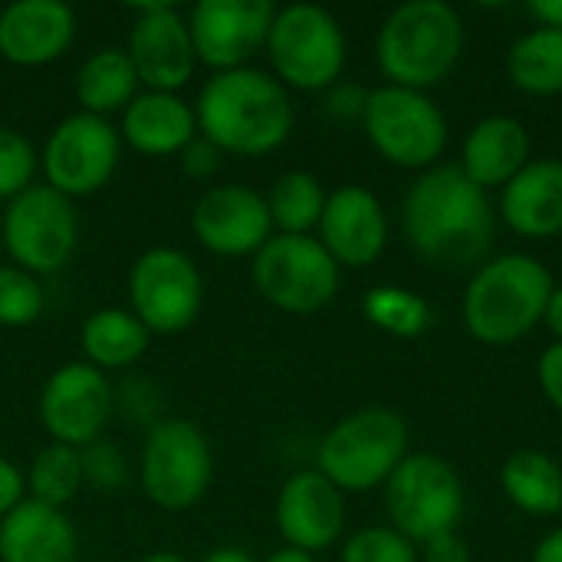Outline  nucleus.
<instances>
[{
    "label": "nucleus",
    "mask_w": 562,
    "mask_h": 562,
    "mask_svg": "<svg viewBox=\"0 0 562 562\" xmlns=\"http://www.w3.org/2000/svg\"><path fill=\"white\" fill-rule=\"evenodd\" d=\"M20 501H26V474H23L13 461L0 458V520H3Z\"/></svg>",
    "instance_id": "obj_41"
},
{
    "label": "nucleus",
    "mask_w": 562,
    "mask_h": 562,
    "mask_svg": "<svg viewBox=\"0 0 562 562\" xmlns=\"http://www.w3.org/2000/svg\"><path fill=\"white\" fill-rule=\"evenodd\" d=\"M46 296L43 286L33 273L3 263L0 267V326L7 329H23L33 326L43 316Z\"/></svg>",
    "instance_id": "obj_32"
},
{
    "label": "nucleus",
    "mask_w": 562,
    "mask_h": 562,
    "mask_svg": "<svg viewBox=\"0 0 562 562\" xmlns=\"http://www.w3.org/2000/svg\"><path fill=\"white\" fill-rule=\"evenodd\" d=\"M530 165V132L514 115H487L471 125L458 168L481 188H507Z\"/></svg>",
    "instance_id": "obj_23"
},
{
    "label": "nucleus",
    "mask_w": 562,
    "mask_h": 562,
    "mask_svg": "<svg viewBox=\"0 0 562 562\" xmlns=\"http://www.w3.org/2000/svg\"><path fill=\"white\" fill-rule=\"evenodd\" d=\"M464 53V20L448 0L398 3L379 26L375 59L389 86L428 92L445 82Z\"/></svg>",
    "instance_id": "obj_4"
},
{
    "label": "nucleus",
    "mask_w": 562,
    "mask_h": 562,
    "mask_svg": "<svg viewBox=\"0 0 562 562\" xmlns=\"http://www.w3.org/2000/svg\"><path fill=\"white\" fill-rule=\"evenodd\" d=\"M366 102H369V89H362V86L336 82L333 89H326V112L336 115V119H346V122L359 119L362 122Z\"/></svg>",
    "instance_id": "obj_37"
},
{
    "label": "nucleus",
    "mask_w": 562,
    "mask_h": 562,
    "mask_svg": "<svg viewBox=\"0 0 562 562\" xmlns=\"http://www.w3.org/2000/svg\"><path fill=\"white\" fill-rule=\"evenodd\" d=\"M198 135L221 155L263 158L277 151L296 122L290 89L267 69H227L214 72L194 102Z\"/></svg>",
    "instance_id": "obj_2"
},
{
    "label": "nucleus",
    "mask_w": 562,
    "mask_h": 562,
    "mask_svg": "<svg viewBox=\"0 0 562 562\" xmlns=\"http://www.w3.org/2000/svg\"><path fill=\"white\" fill-rule=\"evenodd\" d=\"M191 231L201 247L217 257H254L273 237V221L260 191L247 184H214L198 198Z\"/></svg>",
    "instance_id": "obj_17"
},
{
    "label": "nucleus",
    "mask_w": 562,
    "mask_h": 562,
    "mask_svg": "<svg viewBox=\"0 0 562 562\" xmlns=\"http://www.w3.org/2000/svg\"><path fill=\"white\" fill-rule=\"evenodd\" d=\"M76 553L79 533L66 510L26 497L0 520L3 562H76Z\"/></svg>",
    "instance_id": "obj_24"
},
{
    "label": "nucleus",
    "mask_w": 562,
    "mask_h": 562,
    "mask_svg": "<svg viewBox=\"0 0 562 562\" xmlns=\"http://www.w3.org/2000/svg\"><path fill=\"white\" fill-rule=\"evenodd\" d=\"M402 227L418 257L441 270L481 267L494 244L497 211L458 165L422 171L402 198Z\"/></svg>",
    "instance_id": "obj_1"
},
{
    "label": "nucleus",
    "mask_w": 562,
    "mask_h": 562,
    "mask_svg": "<svg viewBox=\"0 0 562 562\" xmlns=\"http://www.w3.org/2000/svg\"><path fill=\"white\" fill-rule=\"evenodd\" d=\"M418 562H471V550H468L464 537L454 530V533H441V537L422 543Z\"/></svg>",
    "instance_id": "obj_40"
},
{
    "label": "nucleus",
    "mask_w": 562,
    "mask_h": 562,
    "mask_svg": "<svg viewBox=\"0 0 562 562\" xmlns=\"http://www.w3.org/2000/svg\"><path fill=\"white\" fill-rule=\"evenodd\" d=\"M79 461H82V484L92 491L112 494L128 481V461L115 441L99 438V441L79 448Z\"/></svg>",
    "instance_id": "obj_35"
},
{
    "label": "nucleus",
    "mask_w": 562,
    "mask_h": 562,
    "mask_svg": "<svg viewBox=\"0 0 562 562\" xmlns=\"http://www.w3.org/2000/svg\"><path fill=\"white\" fill-rule=\"evenodd\" d=\"M504 497L527 517L562 514V464L537 448L514 451L501 468Z\"/></svg>",
    "instance_id": "obj_27"
},
{
    "label": "nucleus",
    "mask_w": 562,
    "mask_h": 562,
    "mask_svg": "<svg viewBox=\"0 0 562 562\" xmlns=\"http://www.w3.org/2000/svg\"><path fill=\"white\" fill-rule=\"evenodd\" d=\"M267 56L273 76L286 89L326 92L342 79L346 69V33L336 13L319 3H290L277 7Z\"/></svg>",
    "instance_id": "obj_6"
},
{
    "label": "nucleus",
    "mask_w": 562,
    "mask_h": 562,
    "mask_svg": "<svg viewBox=\"0 0 562 562\" xmlns=\"http://www.w3.org/2000/svg\"><path fill=\"white\" fill-rule=\"evenodd\" d=\"M214 477V454L207 435L188 418H161L148 428L138 481L145 497L168 514L191 510L204 501Z\"/></svg>",
    "instance_id": "obj_10"
},
{
    "label": "nucleus",
    "mask_w": 562,
    "mask_h": 562,
    "mask_svg": "<svg viewBox=\"0 0 562 562\" xmlns=\"http://www.w3.org/2000/svg\"><path fill=\"white\" fill-rule=\"evenodd\" d=\"M385 510L389 527H395L402 537H408L415 547L454 533L464 517V484L451 461L412 451L395 474L385 481Z\"/></svg>",
    "instance_id": "obj_9"
},
{
    "label": "nucleus",
    "mask_w": 562,
    "mask_h": 562,
    "mask_svg": "<svg viewBox=\"0 0 562 562\" xmlns=\"http://www.w3.org/2000/svg\"><path fill=\"white\" fill-rule=\"evenodd\" d=\"M412 454L408 422L392 408H359L339 418L316 448V471L342 494L385 487L395 468Z\"/></svg>",
    "instance_id": "obj_5"
},
{
    "label": "nucleus",
    "mask_w": 562,
    "mask_h": 562,
    "mask_svg": "<svg viewBox=\"0 0 562 562\" xmlns=\"http://www.w3.org/2000/svg\"><path fill=\"white\" fill-rule=\"evenodd\" d=\"M119 135L122 145L145 158H178L198 138V115L178 92L145 89L125 105Z\"/></svg>",
    "instance_id": "obj_21"
},
{
    "label": "nucleus",
    "mask_w": 562,
    "mask_h": 562,
    "mask_svg": "<svg viewBox=\"0 0 562 562\" xmlns=\"http://www.w3.org/2000/svg\"><path fill=\"white\" fill-rule=\"evenodd\" d=\"M142 562H188L184 557H178V553H171V550H158V553H148Z\"/></svg>",
    "instance_id": "obj_47"
},
{
    "label": "nucleus",
    "mask_w": 562,
    "mask_h": 562,
    "mask_svg": "<svg viewBox=\"0 0 562 562\" xmlns=\"http://www.w3.org/2000/svg\"><path fill=\"white\" fill-rule=\"evenodd\" d=\"M537 382H540L547 402L562 415V342H550V346L540 352Z\"/></svg>",
    "instance_id": "obj_39"
},
{
    "label": "nucleus",
    "mask_w": 562,
    "mask_h": 562,
    "mask_svg": "<svg viewBox=\"0 0 562 562\" xmlns=\"http://www.w3.org/2000/svg\"><path fill=\"white\" fill-rule=\"evenodd\" d=\"M125 53L138 72V82L151 92L184 89L198 66L188 16L171 3L138 7Z\"/></svg>",
    "instance_id": "obj_16"
},
{
    "label": "nucleus",
    "mask_w": 562,
    "mask_h": 562,
    "mask_svg": "<svg viewBox=\"0 0 562 562\" xmlns=\"http://www.w3.org/2000/svg\"><path fill=\"white\" fill-rule=\"evenodd\" d=\"M267 198V211L273 221V234H313L319 227L326 207V188L310 171H286L280 175Z\"/></svg>",
    "instance_id": "obj_29"
},
{
    "label": "nucleus",
    "mask_w": 562,
    "mask_h": 562,
    "mask_svg": "<svg viewBox=\"0 0 562 562\" xmlns=\"http://www.w3.org/2000/svg\"><path fill=\"white\" fill-rule=\"evenodd\" d=\"M273 520L283 537V547L316 557L329 550L346 530V494L329 484L316 468L296 471L283 481L277 494Z\"/></svg>",
    "instance_id": "obj_18"
},
{
    "label": "nucleus",
    "mask_w": 562,
    "mask_h": 562,
    "mask_svg": "<svg viewBox=\"0 0 562 562\" xmlns=\"http://www.w3.org/2000/svg\"><path fill=\"white\" fill-rule=\"evenodd\" d=\"M201 562H257L244 547H214Z\"/></svg>",
    "instance_id": "obj_45"
},
{
    "label": "nucleus",
    "mask_w": 562,
    "mask_h": 562,
    "mask_svg": "<svg viewBox=\"0 0 562 562\" xmlns=\"http://www.w3.org/2000/svg\"><path fill=\"white\" fill-rule=\"evenodd\" d=\"M553 286V273L533 254H497L468 280L464 326L484 346H514L543 323Z\"/></svg>",
    "instance_id": "obj_3"
},
{
    "label": "nucleus",
    "mask_w": 562,
    "mask_h": 562,
    "mask_svg": "<svg viewBox=\"0 0 562 562\" xmlns=\"http://www.w3.org/2000/svg\"><path fill=\"white\" fill-rule=\"evenodd\" d=\"M501 221L527 240H553L562 234V161L530 158V165L501 188Z\"/></svg>",
    "instance_id": "obj_22"
},
{
    "label": "nucleus",
    "mask_w": 562,
    "mask_h": 562,
    "mask_svg": "<svg viewBox=\"0 0 562 562\" xmlns=\"http://www.w3.org/2000/svg\"><path fill=\"white\" fill-rule=\"evenodd\" d=\"M142 92L138 72L122 46H102L82 59L76 69V99L79 112L109 119L112 112H125V105Z\"/></svg>",
    "instance_id": "obj_26"
},
{
    "label": "nucleus",
    "mask_w": 562,
    "mask_h": 562,
    "mask_svg": "<svg viewBox=\"0 0 562 562\" xmlns=\"http://www.w3.org/2000/svg\"><path fill=\"white\" fill-rule=\"evenodd\" d=\"M0 562H3V560H0Z\"/></svg>",
    "instance_id": "obj_48"
},
{
    "label": "nucleus",
    "mask_w": 562,
    "mask_h": 562,
    "mask_svg": "<svg viewBox=\"0 0 562 562\" xmlns=\"http://www.w3.org/2000/svg\"><path fill=\"white\" fill-rule=\"evenodd\" d=\"M369 145L395 168L428 171L448 148V119L428 92L379 86L369 89L362 112Z\"/></svg>",
    "instance_id": "obj_8"
},
{
    "label": "nucleus",
    "mask_w": 562,
    "mask_h": 562,
    "mask_svg": "<svg viewBox=\"0 0 562 562\" xmlns=\"http://www.w3.org/2000/svg\"><path fill=\"white\" fill-rule=\"evenodd\" d=\"M362 316L375 329L398 336V339H415L431 326L428 300L422 293H415L408 286H395V283L369 290L362 300Z\"/></svg>",
    "instance_id": "obj_31"
},
{
    "label": "nucleus",
    "mask_w": 562,
    "mask_h": 562,
    "mask_svg": "<svg viewBox=\"0 0 562 562\" xmlns=\"http://www.w3.org/2000/svg\"><path fill=\"white\" fill-rule=\"evenodd\" d=\"M530 562H562V527L550 530V533L533 547Z\"/></svg>",
    "instance_id": "obj_43"
},
{
    "label": "nucleus",
    "mask_w": 562,
    "mask_h": 562,
    "mask_svg": "<svg viewBox=\"0 0 562 562\" xmlns=\"http://www.w3.org/2000/svg\"><path fill=\"white\" fill-rule=\"evenodd\" d=\"M36 168L40 151L33 148V142L16 128L0 125V201H13L16 194L33 188Z\"/></svg>",
    "instance_id": "obj_34"
},
{
    "label": "nucleus",
    "mask_w": 562,
    "mask_h": 562,
    "mask_svg": "<svg viewBox=\"0 0 562 562\" xmlns=\"http://www.w3.org/2000/svg\"><path fill=\"white\" fill-rule=\"evenodd\" d=\"M82 461L76 448L49 445L26 468V497L63 510L82 491Z\"/></svg>",
    "instance_id": "obj_30"
},
{
    "label": "nucleus",
    "mask_w": 562,
    "mask_h": 562,
    "mask_svg": "<svg viewBox=\"0 0 562 562\" xmlns=\"http://www.w3.org/2000/svg\"><path fill=\"white\" fill-rule=\"evenodd\" d=\"M181 171L194 181H207L217 168H221V151L207 142V138H194L191 145H184V151L178 155Z\"/></svg>",
    "instance_id": "obj_38"
},
{
    "label": "nucleus",
    "mask_w": 562,
    "mask_h": 562,
    "mask_svg": "<svg viewBox=\"0 0 562 562\" xmlns=\"http://www.w3.org/2000/svg\"><path fill=\"white\" fill-rule=\"evenodd\" d=\"M0 237L13 267L40 277L63 270L79 247V217L66 194L49 184H33L7 201Z\"/></svg>",
    "instance_id": "obj_11"
},
{
    "label": "nucleus",
    "mask_w": 562,
    "mask_h": 562,
    "mask_svg": "<svg viewBox=\"0 0 562 562\" xmlns=\"http://www.w3.org/2000/svg\"><path fill=\"white\" fill-rule=\"evenodd\" d=\"M507 76L527 95H560L562 92V33L550 26H533L514 40L507 49Z\"/></svg>",
    "instance_id": "obj_28"
},
{
    "label": "nucleus",
    "mask_w": 562,
    "mask_h": 562,
    "mask_svg": "<svg viewBox=\"0 0 562 562\" xmlns=\"http://www.w3.org/2000/svg\"><path fill=\"white\" fill-rule=\"evenodd\" d=\"M342 562H418V547L395 527H362L346 537Z\"/></svg>",
    "instance_id": "obj_33"
},
{
    "label": "nucleus",
    "mask_w": 562,
    "mask_h": 562,
    "mask_svg": "<svg viewBox=\"0 0 562 562\" xmlns=\"http://www.w3.org/2000/svg\"><path fill=\"white\" fill-rule=\"evenodd\" d=\"M543 323H547V329L557 336V342H562V286L560 283H557V286H553V293H550V303H547Z\"/></svg>",
    "instance_id": "obj_44"
},
{
    "label": "nucleus",
    "mask_w": 562,
    "mask_h": 562,
    "mask_svg": "<svg viewBox=\"0 0 562 562\" xmlns=\"http://www.w3.org/2000/svg\"><path fill=\"white\" fill-rule=\"evenodd\" d=\"M263 562H316V557L313 553H303V550H293V547H280V550H273Z\"/></svg>",
    "instance_id": "obj_46"
},
{
    "label": "nucleus",
    "mask_w": 562,
    "mask_h": 562,
    "mask_svg": "<svg viewBox=\"0 0 562 562\" xmlns=\"http://www.w3.org/2000/svg\"><path fill=\"white\" fill-rule=\"evenodd\" d=\"M204 306L198 263L178 247H151L128 270V310L148 333H184Z\"/></svg>",
    "instance_id": "obj_13"
},
{
    "label": "nucleus",
    "mask_w": 562,
    "mask_h": 562,
    "mask_svg": "<svg viewBox=\"0 0 562 562\" xmlns=\"http://www.w3.org/2000/svg\"><path fill=\"white\" fill-rule=\"evenodd\" d=\"M527 13L537 20V26H550L562 33V0H530Z\"/></svg>",
    "instance_id": "obj_42"
},
{
    "label": "nucleus",
    "mask_w": 562,
    "mask_h": 562,
    "mask_svg": "<svg viewBox=\"0 0 562 562\" xmlns=\"http://www.w3.org/2000/svg\"><path fill=\"white\" fill-rule=\"evenodd\" d=\"M115 412L112 382L89 362L59 366L40 392V425L53 445L86 448L102 438Z\"/></svg>",
    "instance_id": "obj_14"
},
{
    "label": "nucleus",
    "mask_w": 562,
    "mask_h": 562,
    "mask_svg": "<svg viewBox=\"0 0 562 562\" xmlns=\"http://www.w3.org/2000/svg\"><path fill=\"white\" fill-rule=\"evenodd\" d=\"M342 267L316 234H273L250 257L254 290L280 313L313 316L339 293Z\"/></svg>",
    "instance_id": "obj_7"
},
{
    "label": "nucleus",
    "mask_w": 562,
    "mask_h": 562,
    "mask_svg": "<svg viewBox=\"0 0 562 562\" xmlns=\"http://www.w3.org/2000/svg\"><path fill=\"white\" fill-rule=\"evenodd\" d=\"M122 161V135L119 128L89 112L66 115L46 138L40 151L43 178L53 191L66 194L69 201L89 198L102 191Z\"/></svg>",
    "instance_id": "obj_12"
},
{
    "label": "nucleus",
    "mask_w": 562,
    "mask_h": 562,
    "mask_svg": "<svg viewBox=\"0 0 562 562\" xmlns=\"http://www.w3.org/2000/svg\"><path fill=\"white\" fill-rule=\"evenodd\" d=\"M112 402L125 418H132L145 428L161 422V415H158L161 412V392L145 379H125L119 389L112 385Z\"/></svg>",
    "instance_id": "obj_36"
},
{
    "label": "nucleus",
    "mask_w": 562,
    "mask_h": 562,
    "mask_svg": "<svg viewBox=\"0 0 562 562\" xmlns=\"http://www.w3.org/2000/svg\"><path fill=\"white\" fill-rule=\"evenodd\" d=\"M151 342V333L142 319L125 306H102L86 316L79 329L82 362L99 372H125L132 369Z\"/></svg>",
    "instance_id": "obj_25"
},
{
    "label": "nucleus",
    "mask_w": 562,
    "mask_h": 562,
    "mask_svg": "<svg viewBox=\"0 0 562 562\" xmlns=\"http://www.w3.org/2000/svg\"><path fill=\"white\" fill-rule=\"evenodd\" d=\"M277 7L270 0H201L188 13L198 63L214 72L244 69L270 36Z\"/></svg>",
    "instance_id": "obj_15"
},
{
    "label": "nucleus",
    "mask_w": 562,
    "mask_h": 562,
    "mask_svg": "<svg viewBox=\"0 0 562 562\" xmlns=\"http://www.w3.org/2000/svg\"><path fill=\"white\" fill-rule=\"evenodd\" d=\"M76 40V13L63 0H13L0 7V56L13 66H46Z\"/></svg>",
    "instance_id": "obj_20"
},
{
    "label": "nucleus",
    "mask_w": 562,
    "mask_h": 562,
    "mask_svg": "<svg viewBox=\"0 0 562 562\" xmlns=\"http://www.w3.org/2000/svg\"><path fill=\"white\" fill-rule=\"evenodd\" d=\"M316 240L329 250L339 267H372L389 247V217L375 191L362 184H342L329 191Z\"/></svg>",
    "instance_id": "obj_19"
}]
</instances>
